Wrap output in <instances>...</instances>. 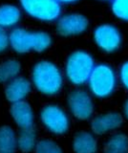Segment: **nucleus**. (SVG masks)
I'll return each instance as SVG.
<instances>
[{
  "label": "nucleus",
  "instance_id": "1",
  "mask_svg": "<svg viewBox=\"0 0 128 153\" xmlns=\"http://www.w3.org/2000/svg\"><path fill=\"white\" fill-rule=\"evenodd\" d=\"M32 80L36 90L47 96L58 94L63 85L61 71L55 63L47 60L37 62L34 66Z\"/></svg>",
  "mask_w": 128,
  "mask_h": 153
},
{
  "label": "nucleus",
  "instance_id": "2",
  "mask_svg": "<svg viewBox=\"0 0 128 153\" xmlns=\"http://www.w3.org/2000/svg\"><path fill=\"white\" fill-rule=\"evenodd\" d=\"M51 43L52 38L45 32H30L16 28L10 33V44L19 54L30 51L43 52L48 49Z\"/></svg>",
  "mask_w": 128,
  "mask_h": 153
},
{
  "label": "nucleus",
  "instance_id": "3",
  "mask_svg": "<svg viewBox=\"0 0 128 153\" xmlns=\"http://www.w3.org/2000/svg\"><path fill=\"white\" fill-rule=\"evenodd\" d=\"M90 92L98 99L110 97L116 90L118 76L113 67L106 63L95 65L87 81Z\"/></svg>",
  "mask_w": 128,
  "mask_h": 153
},
{
  "label": "nucleus",
  "instance_id": "4",
  "mask_svg": "<svg viewBox=\"0 0 128 153\" xmlns=\"http://www.w3.org/2000/svg\"><path fill=\"white\" fill-rule=\"evenodd\" d=\"M95 65V60L89 53L75 51L68 56L66 61V78L74 85L87 83Z\"/></svg>",
  "mask_w": 128,
  "mask_h": 153
},
{
  "label": "nucleus",
  "instance_id": "5",
  "mask_svg": "<svg viewBox=\"0 0 128 153\" xmlns=\"http://www.w3.org/2000/svg\"><path fill=\"white\" fill-rule=\"evenodd\" d=\"M20 4L28 16L41 21H55L61 14V4L58 0H20Z\"/></svg>",
  "mask_w": 128,
  "mask_h": 153
},
{
  "label": "nucleus",
  "instance_id": "6",
  "mask_svg": "<svg viewBox=\"0 0 128 153\" xmlns=\"http://www.w3.org/2000/svg\"><path fill=\"white\" fill-rule=\"evenodd\" d=\"M40 120L44 126L55 135H61L68 131L70 122L67 114L58 105L49 104L42 108Z\"/></svg>",
  "mask_w": 128,
  "mask_h": 153
},
{
  "label": "nucleus",
  "instance_id": "7",
  "mask_svg": "<svg viewBox=\"0 0 128 153\" xmlns=\"http://www.w3.org/2000/svg\"><path fill=\"white\" fill-rule=\"evenodd\" d=\"M97 46L105 53H113L121 47L122 37L120 30L112 24H101L94 31Z\"/></svg>",
  "mask_w": 128,
  "mask_h": 153
},
{
  "label": "nucleus",
  "instance_id": "8",
  "mask_svg": "<svg viewBox=\"0 0 128 153\" xmlns=\"http://www.w3.org/2000/svg\"><path fill=\"white\" fill-rule=\"evenodd\" d=\"M68 106L75 118L80 121L89 120L94 114L93 100L83 90H75L68 96Z\"/></svg>",
  "mask_w": 128,
  "mask_h": 153
},
{
  "label": "nucleus",
  "instance_id": "9",
  "mask_svg": "<svg viewBox=\"0 0 128 153\" xmlns=\"http://www.w3.org/2000/svg\"><path fill=\"white\" fill-rule=\"evenodd\" d=\"M88 19L79 13H69L60 16L58 21V31L61 36H77L86 31Z\"/></svg>",
  "mask_w": 128,
  "mask_h": 153
},
{
  "label": "nucleus",
  "instance_id": "10",
  "mask_svg": "<svg viewBox=\"0 0 128 153\" xmlns=\"http://www.w3.org/2000/svg\"><path fill=\"white\" fill-rule=\"evenodd\" d=\"M123 122L121 114L116 112H109L99 115L93 119L91 123V129L97 135H102L109 131L115 130L120 127Z\"/></svg>",
  "mask_w": 128,
  "mask_h": 153
},
{
  "label": "nucleus",
  "instance_id": "11",
  "mask_svg": "<svg viewBox=\"0 0 128 153\" xmlns=\"http://www.w3.org/2000/svg\"><path fill=\"white\" fill-rule=\"evenodd\" d=\"M31 89L32 85L29 80L22 76H16L7 85L5 89L6 99L12 103L24 100L31 92Z\"/></svg>",
  "mask_w": 128,
  "mask_h": 153
},
{
  "label": "nucleus",
  "instance_id": "12",
  "mask_svg": "<svg viewBox=\"0 0 128 153\" xmlns=\"http://www.w3.org/2000/svg\"><path fill=\"white\" fill-rule=\"evenodd\" d=\"M10 113L15 123L21 129L30 128L34 126V112L31 105L25 100L13 103Z\"/></svg>",
  "mask_w": 128,
  "mask_h": 153
},
{
  "label": "nucleus",
  "instance_id": "13",
  "mask_svg": "<svg viewBox=\"0 0 128 153\" xmlns=\"http://www.w3.org/2000/svg\"><path fill=\"white\" fill-rule=\"evenodd\" d=\"M73 149L75 153H96L98 150L97 140L92 133L78 132L74 138Z\"/></svg>",
  "mask_w": 128,
  "mask_h": 153
},
{
  "label": "nucleus",
  "instance_id": "14",
  "mask_svg": "<svg viewBox=\"0 0 128 153\" xmlns=\"http://www.w3.org/2000/svg\"><path fill=\"white\" fill-rule=\"evenodd\" d=\"M17 137L15 131L8 126H0V153H16Z\"/></svg>",
  "mask_w": 128,
  "mask_h": 153
},
{
  "label": "nucleus",
  "instance_id": "15",
  "mask_svg": "<svg viewBox=\"0 0 128 153\" xmlns=\"http://www.w3.org/2000/svg\"><path fill=\"white\" fill-rule=\"evenodd\" d=\"M21 17L20 10L13 5H2L0 6V27L10 28L16 26Z\"/></svg>",
  "mask_w": 128,
  "mask_h": 153
},
{
  "label": "nucleus",
  "instance_id": "16",
  "mask_svg": "<svg viewBox=\"0 0 128 153\" xmlns=\"http://www.w3.org/2000/svg\"><path fill=\"white\" fill-rule=\"evenodd\" d=\"M36 135L34 127L21 129L17 137V147L23 153H29L34 150L36 146Z\"/></svg>",
  "mask_w": 128,
  "mask_h": 153
},
{
  "label": "nucleus",
  "instance_id": "17",
  "mask_svg": "<svg viewBox=\"0 0 128 153\" xmlns=\"http://www.w3.org/2000/svg\"><path fill=\"white\" fill-rule=\"evenodd\" d=\"M104 153H128V137L118 133L113 135L104 145Z\"/></svg>",
  "mask_w": 128,
  "mask_h": 153
},
{
  "label": "nucleus",
  "instance_id": "18",
  "mask_svg": "<svg viewBox=\"0 0 128 153\" xmlns=\"http://www.w3.org/2000/svg\"><path fill=\"white\" fill-rule=\"evenodd\" d=\"M20 63L15 59H10L0 63V82H10L16 79L20 72Z\"/></svg>",
  "mask_w": 128,
  "mask_h": 153
},
{
  "label": "nucleus",
  "instance_id": "19",
  "mask_svg": "<svg viewBox=\"0 0 128 153\" xmlns=\"http://www.w3.org/2000/svg\"><path fill=\"white\" fill-rule=\"evenodd\" d=\"M113 14L122 21L128 22V0H111Z\"/></svg>",
  "mask_w": 128,
  "mask_h": 153
},
{
  "label": "nucleus",
  "instance_id": "20",
  "mask_svg": "<svg viewBox=\"0 0 128 153\" xmlns=\"http://www.w3.org/2000/svg\"><path fill=\"white\" fill-rule=\"evenodd\" d=\"M35 151L36 153H63L62 149L58 145H56V143L48 139L41 140L37 143Z\"/></svg>",
  "mask_w": 128,
  "mask_h": 153
},
{
  "label": "nucleus",
  "instance_id": "21",
  "mask_svg": "<svg viewBox=\"0 0 128 153\" xmlns=\"http://www.w3.org/2000/svg\"><path fill=\"white\" fill-rule=\"evenodd\" d=\"M118 79H120L123 87L128 91V60L123 62L121 66L120 72H118Z\"/></svg>",
  "mask_w": 128,
  "mask_h": 153
},
{
  "label": "nucleus",
  "instance_id": "22",
  "mask_svg": "<svg viewBox=\"0 0 128 153\" xmlns=\"http://www.w3.org/2000/svg\"><path fill=\"white\" fill-rule=\"evenodd\" d=\"M10 44V35H8L5 29L0 27V53L5 51Z\"/></svg>",
  "mask_w": 128,
  "mask_h": 153
},
{
  "label": "nucleus",
  "instance_id": "23",
  "mask_svg": "<svg viewBox=\"0 0 128 153\" xmlns=\"http://www.w3.org/2000/svg\"><path fill=\"white\" fill-rule=\"evenodd\" d=\"M123 113H124V116L125 118L128 120V100L125 102L124 103V106H123Z\"/></svg>",
  "mask_w": 128,
  "mask_h": 153
},
{
  "label": "nucleus",
  "instance_id": "24",
  "mask_svg": "<svg viewBox=\"0 0 128 153\" xmlns=\"http://www.w3.org/2000/svg\"><path fill=\"white\" fill-rule=\"evenodd\" d=\"M60 4H71V3H75L78 1V0H58Z\"/></svg>",
  "mask_w": 128,
  "mask_h": 153
},
{
  "label": "nucleus",
  "instance_id": "25",
  "mask_svg": "<svg viewBox=\"0 0 128 153\" xmlns=\"http://www.w3.org/2000/svg\"><path fill=\"white\" fill-rule=\"evenodd\" d=\"M109 1H110V0H109Z\"/></svg>",
  "mask_w": 128,
  "mask_h": 153
}]
</instances>
